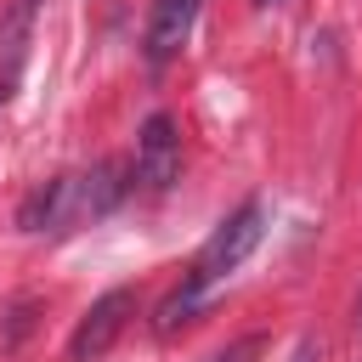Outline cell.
Instances as JSON below:
<instances>
[{
	"instance_id": "cell-1",
	"label": "cell",
	"mask_w": 362,
	"mask_h": 362,
	"mask_svg": "<svg viewBox=\"0 0 362 362\" xmlns=\"http://www.w3.org/2000/svg\"><path fill=\"white\" fill-rule=\"evenodd\" d=\"M124 175H130V170H124L119 158H102V164L74 170V175H51V181H40V187L23 198L17 226H23V232H74V226L107 215V209L130 192Z\"/></svg>"
},
{
	"instance_id": "cell-8",
	"label": "cell",
	"mask_w": 362,
	"mask_h": 362,
	"mask_svg": "<svg viewBox=\"0 0 362 362\" xmlns=\"http://www.w3.org/2000/svg\"><path fill=\"white\" fill-rule=\"evenodd\" d=\"M288 362H322V345H317V339L305 334V339L294 345V356H288Z\"/></svg>"
},
{
	"instance_id": "cell-5",
	"label": "cell",
	"mask_w": 362,
	"mask_h": 362,
	"mask_svg": "<svg viewBox=\"0 0 362 362\" xmlns=\"http://www.w3.org/2000/svg\"><path fill=\"white\" fill-rule=\"evenodd\" d=\"M198 6L204 0H153V17H147V62L164 68L187 40H192V23H198Z\"/></svg>"
},
{
	"instance_id": "cell-4",
	"label": "cell",
	"mask_w": 362,
	"mask_h": 362,
	"mask_svg": "<svg viewBox=\"0 0 362 362\" xmlns=\"http://www.w3.org/2000/svg\"><path fill=\"white\" fill-rule=\"evenodd\" d=\"M181 175V136L170 113H147L141 136H136V181L141 192H164Z\"/></svg>"
},
{
	"instance_id": "cell-9",
	"label": "cell",
	"mask_w": 362,
	"mask_h": 362,
	"mask_svg": "<svg viewBox=\"0 0 362 362\" xmlns=\"http://www.w3.org/2000/svg\"><path fill=\"white\" fill-rule=\"evenodd\" d=\"M356 334H362V300H356Z\"/></svg>"
},
{
	"instance_id": "cell-6",
	"label": "cell",
	"mask_w": 362,
	"mask_h": 362,
	"mask_svg": "<svg viewBox=\"0 0 362 362\" xmlns=\"http://www.w3.org/2000/svg\"><path fill=\"white\" fill-rule=\"evenodd\" d=\"M204 300H209V288H204V283H192V277H181V283H175V288L164 294V305H158V317H153V334H158V339H170L175 328L198 322Z\"/></svg>"
},
{
	"instance_id": "cell-11",
	"label": "cell",
	"mask_w": 362,
	"mask_h": 362,
	"mask_svg": "<svg viewBox=\"0 0 362 362\" xmlns=\"http://www.w3.org/2000/svg\"><path fill=\"white\" fill-rule=\"evenodd\" d=\"M0 102H6V90H0Z\"/></svg>"
},
{
	"instance_id": "cell-3",
	"label": "cell",
	"mask_w": 362,
	"mask_h": 362,
	"mask_svg": "<svg viewBox=\"0 0 362 362\" xmlns=\"http://www.w3.org/2000/svg\"><path fill=\"white\" fill-rule=\"evenodd\" d=\"M130 311H136V294H130V288H107V294L79 317V328H74V339H68V362H96V356H107V345L124 334Z\"/></svg>"
},
{
	"instance_id": "cell-7",
	"label": "cell",
	"mask_w": 362,
	"mask_h": 362,
	"mask_svg": "<svg viewBox=\"0 0 362 362\" xmlns=\"http://www.w3.org/2000/svg\"><path fill=\"white\" fill-rule=\"evenodd\" d=\"M260 351H266V334H249V339H238V345H226V351H221L215 362H255Z\"/></svg>"
},
{
	"instance_id": "cell-10",
	"label": "cell",
	"mask_w": 362,
	"mask_h": 362,
	"mask_svg": "<svg viewBox=\"0 0 362 362\" xmlns=\"http://www.w3.org/2000/svg\"><path fill=\"white\" fill-rule=\"evenodd\" d=\"M255 6H277V0H255Z\"/></svg>"
},
{
	"instance_id": "cell-2",
	"label": "cell",
	"mask_w": 362,
	"mask_h": 362,
	"mask_svg": "<svg viewBox=\"0 0 362 362\" xmlns=\"http://www.w3.org/2000/svg\"><path fill=\"white\" fill-rule=\"evenodd\" d=\"M260 238H266V204H260V198H249V204H238V209L209 232V243L198 249V260H192V272H187V277H192V283H204V288H209V283H221L226 272H238V266L260 249Z\"/></svg>"
}]
</instances>
